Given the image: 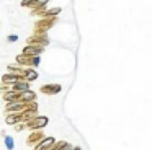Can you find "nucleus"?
<instances>
[{"mask_svg": "<svg viewBox=\"0 0 152 150\" xmlns=\"http://www.w3.org/2000/svg\"><path fill=\"white\" fill-rule=\"evenodd\" d=\"M18 95L17 91H8V93H4V101H7V103H12V101H17L18 100Z\"/></svg>", "mask_w": 152, "mask_h": 150, "instance_id": "obj_10", "label": "nucleus"}, {"mask_svg": "<svg viewBox=\"0 0 152 150\" xmlns=\"http://www.w3.org/2000/svg\"><path fill=\"white\" fill-rule=\"evenodd\" d=\"M53 143H56V139L54 137H44L41 142L36 143V147H34V150H48Z\"/></svg>", "mask_w": 152, "mask_h": 150, "instance_id": "obj_5", "label": "nucleus"}, {"mask_svg": "<svg viewBox=\"0 0 152 150\" xmlns=\"http://www.w3.org/2000/svg\"><path fill=\"white\" fill-rule=\"evenodd\" d=\"M25 127H26V126H25V124H21V122L20 124H15V130H17V132H21Z\"/></svg>", "mask_w": 152, "mask_h": 150, "instance_id": "obj_13", "label": "nucleus"}, {"mask_svg": "<svg viewBox=\"0 0 152 150\" xmlns=\"http://www.w3.org/2000/svg\"><path fill=\"white\" fill-rule=\"evenodd\" d=\"M23 75H25V82H28V83H30V82H34V80L38 78V74L33 70V68H30V70H25Z\"/></svg>", "mask_w": 152, "mask_h": 150, "instance_id": "obj_9", "label": "nucleus"}, {"mask_svg": "<svg viewBox=\"0 0 152 150\" xmlns=\"http://www.w3.org/2000/svg\"><path fill=\"white\" fill-rule=\"evenodd\" d=\"M62 90V87L61 85H44V87H41V93L43 95H49V96H53V95L59 93V91Z\"/></svg>", "mask_w": 152, "mask_h": 150, "instance_id": "obj_4", "label": "nucleus"}, {"mask_svg": "<svg viewBox=\"0 0 152 150\" xmlns=\"http://www.w3.org/2000/svg\"><path fill=\"white\" fill-rule=\"evenodd\" d=\"M74 150H82V149H80V147H74Z\"/></svg>", "mask_w": 152, "mask_h": 150, "instance_id": "obj_15", "label": "nucleus"}, {"mask_svg": "<svg viewBox=\"0 0 152 150\" xmlns=\"http://www.w3.org/2000/svg\"><path fill=\"white\" fill-rule=\"evenodd\" d=\"M5 147H7V150H13V147H15V142H13V137H10V135H5Z\"/></svg>", "mask_w": 152, "mask_h": 150, "instance_id": "obj_11", "label": "nucleus"}, {"mask_svg": "<svg viewBox=\"0 0 152 150\" xmlns=\"http://www.w3.org/2000/svg\"><path fill=\"white\" fill-rule=\"evenodd\" d=\"M66 143H67V142H64V140H62V142H57V143H53V145H51L48 150H61L64 145H66Z\"/></svg>", "mask_w": 152, "mask_h": 150, "instance_id": "obj_12", "label": "nucleus"}, {"mask_svg": "<svg viewBox=\"0 0 152 150\" xmlns=\"http://www.w3.org/2000/svg\"><path fill=\"white\" fill-rule=\"evenodd\" d=\"M26 104L28 103H23V101H12V103H8L7 106V113H23V111H26Z\"/></svg>", "mask_w": 152, "mask_h": 150, "instance_id": "obj_2", "label": "nucleus"}, {"mask_svg": "<svg viewBox=\"0 0 152 150\" xmlns=\"http://www.w3.org/2000/svg\"><path fill=\"white\" fill-rule=\"evenodd\" d=\"M10 88H12V91L21 93V91L30 90V83H28V82H21V80H18V82H15L13 85H10Z\"/></svg>", "mask_w": 152, "mask_h": 150, "instance_id": "obj_7", "label": "nucleus"}, {"mask_svg": "<svg viewBox=\"0 0 152 150\" xmlns=\"http://www.w3.org/2000/svg\"><path fill=\"white\" fill-rule=\"evenodd\" d=\"M8 41H10V42L17 41V36H8Z\"/></svg>", "mask_w": 152, "mask_h": 150, "instance_id": "obj_14", "label": "nucleus"}, {"mask_svg": "<svg viewBox=\"0 0 152 150\" xmlns=\"http://www.w3.org/2000/svg\"><path fill=\"white\" fill-rule=\"evenodd\" d=\"M43 139H44L43 130H31V134L28 135V139H26V143L28 145H34V143L41 142Z\"/></svg>", "mask_w": 152, "mask_h": 150, "instance_id": "obj_3", "label": "nucleus"}, {"mask_svg": "<svg viewBox=\"0 0 152 150\" xmlns=\"http://www.w3.org/2000/svg\"><path fill=\"white\" fill-rule=\"evenodd\" d=\"M20 75H17V74H7V75H4V77H2V82H4V83H8V85H13L15 82H18L20 80Z\"/></svg>", "mask_w": 152, "mask_h": 150, "instance_id": "obj_8", "label": "nucleus"}, {"mask_svg": "<svg viewBox=\"0 0 152 150\" xmlns=\"http://www.w3.org/2000/svg\"><path fill=\"white\" fill-rule=\"evenodd\" d=\"M48 122H49V119L46 116H34L33 119H30L26 122V127L31 130H43L48 126Z\"/></svg>", "mask_w": 152, "mask_h": 150, "instance_id": "obj_1", "label": "nucleus"}, {"mask_svg": "<svg viewBox=\"0 0 152 150\" xmlns=\"http://www.w3.org/2000/svg\"><path fill=\"white\" fill-rule=\"evenodd\" d=\"M18 101H23V103H31V101H36V95H34V91H31V90L21 91V93L18 95Z\"/></svg>", "mask_w": 152, "mask_h": 150, "instance_id": "obj_6", "label": "nucleus"}]
</instances>
